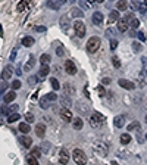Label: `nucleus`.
Masks as SVG:
<instances>
[{
	"mask_svg": "<svg viewBox=\"0 0 147 165\" xmlns=\"http://www.w3.org/2000/svg\"><path fill=\"white\" fill-rule=\"evenodd\" d=\"M72 158L77 165H85L87 164V155L84 153L81 149H74L72 152Z\"/></svg>",
	"mask_w": 147,
	"mask_h": 165,
	"instance_id": "nucleus-1",
	"label": "nucleus"
},
{
	"mask_svg": "<svg viewBox=\"0 0 147 165\" xmlns=\"http://www.w3.org/2000/svg\"><path fill=\"white\" fill-rule=\"evenodd\" d=\"M104 121V118H103V115H100L99 112H94L93 115H91L90 118H88V122H90V125L93 128H97V127H100Z\"/></svg>",
	"mask_w": 147,
	"mask_h": 165,
	"instance_id": "nucleus-2",
	"label": "nucleus"
},
{
	"mask_svg": "<svg viewBox=\"0 0 147 165\" xmlns=\"http://www.w3.org/2000/svg\"><path fill=\"white\" fill-rule=\"evenodd\" d=\"M100 38L99 37H91L90 40H88V43H87V50H88V53H94L99 47H100Z\"/></svg>",
	"mask_w": 147,
	"mask_h": 165,
	"instance_id": "nucleus-3",
	"label": "nucleus"
},
{
	"mask_svg": "<svg viewBox=\"0 0 147 165\" xmlns=\"http://www.w3.org/2000/svg\"><path fill=\"white\" fill-rule=\"evenodd\" d=\"M74 30L78 37H84L85 35V24L82 21H75L74 22Z\"/></svg>",
	"mask_w": 147,
	"mask_h": 165,
	"instance_id": "nucleus-4",
	"label": "nucleus"
},
{
	"mask_svg": "<svg viewBox=\"0 0 147 165\" xmlns=\"http://www.w3.org/2000/svg\"><path fill=\"white\" fill-rule=\"evenodd\" d=\"M124 19H125V21H126V22H128V25H129V27H133L134 30L140 27V21L137 19V18H136V16H134V15H133V13H128V15L125 16Z\"/></svg>",
	"mask_w": 147,
	"mask_h": 165,
	"instance_id": "nucleus-5",
	"label": "nucleus"
},
{
	"mask_svg": "<svg viewBox=\"0 0 147 165\" xmlns=\"http://www.w3.org/2000/svg\"><path fill=\"white\" fill-rule=\"evenodd\" d=\"M60 118H62V121L71 122L72 121V112H71L68 108H62V109H60Z\"/></svg>",
	"mask_w": 147,
	"mask_h": 165,
	"instance_id": "nucleus-6",
	"label": "nucleus"
},
{
	"mask_svg": "<svg viewBox=\"0 0 147 165\" xmlns=\"http://www.w3.org/2000/svg\"><path fill=\"white\" fill-rule=\"evenodd\" d=\"M65 71L68 72L69 75H75L77 74V66H75V64L72 61H66L65 62Z\"/></svg>",
	"mask_w": 147,
	"mask_h": 165,
	"instance_id": "nucleus-7",
	"label": "nucleus"
},
{
	"mask_svg": "<svg viewBox=\"0 0 147 165\" xmlns=\"http://www.w3.org/2000/svg\"><path fill=\"white\" fill-rule=\"evenodd\" d=\"M94 149H96V152H97V153L102 155V156H106V155H107V146H106L104 143H102V142L94 144Z\"/></svg>",
	"mask_w": 147,
	"mask_h": 165,
	"instance_id": "nucleus-8",
	"label": "nucleus"
},
{
	"mask_svg": "<svg viewBox=\"0 0 147 165\" xmlns=\"http://www.w3.org/2000/svg\"><path fill=\"white\" fill-rule=\"evenodd\" d=\"M59 162L62 165H66L69 162V153L65 149H62V150L59 152Z\"/></svg>",
	"mask_w": 147,
	"mask_h": 165,
	"instance_id": "nucleus-9",
	"label": "nucleus"
},
{
	"mask_svg": "<svg viewBox=\"0 0 147 165\" xmlns=\"http://www.w3.org/2000/svg\"><path fill=\"white\" fill-rule=\"evenodd\" d=\"M119 86L122 88H126V90H134V87H136V84L134 83H131V81H128V80H124V78H121L119 81Z\"/></svg>",
	"mask_w": 147,
	"mask_h": 165,
	"instance_id": "nucleus-10",
	"label": "nucleus"
},
{
	"mask_svg": "<svg viewBox=\"0 0 147 165\" xmlns=\"http://www.w3.org/2000/svg\"><path fill=\"white\" fill-rule=\"evenodd\" d=\"M19 143L22 147H31V144H33V140H31V137H27V136H21L19 137Z\"/></svg>",
	"mask_w": 147,
	"mask_h": 165,
	"instance_id": "nucleus-11",
	"label": "nucleus"
},
{
	"mask_svg": "<svg viewBox=\"0 0 147 165\" xmlns=\"http://www.w3.org/2000/svg\"><path fill=\"white\" fill-rule=\"evenodd\" d=\"M93 24H94V25H102L103 24L102 12H94V13H93Z\"/></svg>",
	"mask_w": 147,
	"mask_h": 165,
	"instance_id": "nucleus-12",
	"label": "nucleus"
},
{
	"mask_svg": "<svg viewBox=\"0 0 147 165\" xmlns=\"http://www.w3.org/2000/svg\"><path fill=\"white\" fill-rule=\"evenodd\" d=\"M30 3H31V0H21L19 3H18V12H24L27 11L28 8H30Z\"/></svg>",
	"mask_w": 147,
	"mask_h": 165,
	"instance_id": "nucleus-13",
	"label": "nucleus"
},
{
	"mask_svg": "<svg viewBox=\"0 0 147 165\" xmlns=\"http://www.w3.org/2000/svg\"><path fill=\"white\" fill-rule=\"evenodd\" d=\"M35 134L38 136V137H44V134H46V127L40 122V124H37L35 125Z\"/></svg>",
	"mask_w": 147,
	"mask_h": 165,
	"instance_id": "nucleus-14",
	"label": "nucleus"
},
{
	"mask_svg": "<svg viewBox=\"0 0 147 165\" xmlns=\"http://www.w3.org/2000/svg\"><path fill=\"white\" fill-rule=\"evenodd\" d=\"M113 122H115V125H116L118 128H122L125 124V117L124 115H118V117L113 120Z\"/></svg>",
	"mask_w": 147,
	"mask_h": 165,
	"instance_id": "nucleus-15",
	"label": "nucleus"
},
{
	"mask_svg": "<svg viewBox=\"0 0 147 165\" xmlns=\"http://www.w3.org/2000/svg\"><path fill=\"white\" fill-rule=\"evenodd\" d=\"M12 69H13V68H12L11 65L6 66V68L3 69V72H2V78H3V80H9L12 75Z\"/></svg>",
	"mask_w": 147,
	"mask_h": 165,
	"instance_id": "nucleus-16",
	"label": "nucleus"
},
{
	"mask_svg": "<svg viewBox=\"0 0 147 165\" xmlns=\"http://www.w3.org/2000/svg\"><path fill=\"white\" fill-rule=\"evenodd\" d=\"M118 30H119V31H121V33H125V31H126V30H128V22L125 21L124 18H122V19H119V21H118Z\"/></svg>",
	"mask_w": 147,
	"mask_h": 165,
	"instance_id": "nucleus-17",
	"label": "nucleus"
},
{
	"mask_svg": "<svg viewBox=\"0 0 147 165\" xmlns=\"http://www.w3.org/2000/svg\"><path fill=\"white\" fill-rule=\"evenodd\" d=\"M72 18H82L84 16V13H82V11L81 9H78V8H72L71 9V13H69Z\"/></svg>",
	"mask_w": 147,
	"mask_h": 165,
	"instance_id": "nucleus-18",
	"label": "nucleus"
},
{
	"mask_svg": "<svg viewBox=\"0 0 147 165\" xmlns=\"http://www.w3.org/2000/svg\"><path fill=\"white\" fill-rule=\"evenodd\" d=\"M15 97H16V94H15V91L12 90V91L6 93V94L3 96V100H5V103H11L12 100H15Z\"/></svg>",
	"mask_w": 147,
	"mask_h": 165,
	"instance_id": "nucleus-19",
	"label": "nucleus"
},
{
	"mask_svg": "<svg viewBox=\"0 0 147 165\" xmlns=\"http://www.w3.org/2000/svg\"><path fill=\"white\" fill-rule=\"evenodd\" d=\"M119 21V12L118 11H112L110 13H109V22L110 24H113V22Z\"/></svg>",
	"mask_w": 147,
	"mask_h": 165,
	"instance_id": "nucleus-20",
	"label": "nucleus"
},
{
	"mask_svg": "<svg viewBox=\"0 0 147 165\" xmlns=\"http://www.w3.org/2000/svg\"><path fill=\"white\" fill-rule=\"evenodd\" d=\"M50 72V68H49V65H41V68H40V71H38V77H46L47 74Z\"/></svg>",
	"mask_w": 147,
	"mask_h": 165,
	"instance_id": "nucleus-21",
	"label": "nucleus"
},
{
	"mask_svg": "<svg viewBox=\"0 0 147 165\" xmlns=\"http://www.w3.org/2000/svg\"><path fill=\"white\" fill-rule=\"evenodd\" d=\"M60 5H62V3H60V2H56V0H49V2H47V6H49L50 9H55V11H57V9L60 8Z\"/></svg>",
	"mask_w": 147,
	"mask_h": 165,
	"instance_id": "nucleus-22",
	"label": "nucleus"
},
{
	"mask_svg": "<svg viewBox=\"0 0 147 165\" xmlns=\"http://www.w3.org/2000/svg\"><path fill=\"white\" fill-rule=\"evenodd\" d=\"M140 128H141V127H140V122H138V121L131 122V124L128 125V130H129V131H137V133H140Z\"/></svg>",
	"mask_w": 147,
	"mask_h": 165,
	"instance_id": "nucleus-23",
	"label": "nucleus"
},
{
	"mask_svg": "<svg viewBox=\"0 0 147 165\" xmlns=\"http://www.w3.org/2000/svg\"><path fill=\"white\" fill-rule=\"evenodd\" d=\"M34 44V38L33 37H24L22 38V46H25V47H31Z\"/></svg>",
	"mask_w": 147,
	"mask_h": 165,
	"instance_id": "nucleus-24",
	"label": "nucleus"
},
{
	"mask_svg": "<svg viewBox=\"0 0 147 165\" xmlns=\"http://www.w3.org/2000/svg\"><path fill=\"white\" fill-rule=\"evenodd\" d=\"M30 130H31V128H30V124H28V122H21V124H19V131L21 133L27 134V133H30Z\"/></svg>",
	"mask_w": 147,
	"mask_h": 165,
	"instance_id": "nucleus-25",
	"label": "nucleus"
},
{
	"mask_svg": "<svg viewBox=\"0 0 147 165\" xmlns=\"http://www.w3.org/2000/svg\"><path fill=\"white\" fill-rule=\"evenodd\" d=\"M60 103H62V106H63V108H68V109H69V106L72 105V102H71V99H69L68 96L60 97Z\"/></svg>",
	"mask_w": 147,
	"mask_h": 165,
	"instance_id": "nucleus-26",
	"label": "nucleus"
},
{
	"mask_svg": "<svg viewBox=\"0 0 147 165\" xmlns=\"http://www.w3.org/2000/svg\"><path fill=\"white\" fill-rule=\"evenodd\" d=\"M40 106H41L43 109H47V108L50 106V100H47V97L43 96V97L40 99Z\"/></svg>",
	"mask_w": 147,
	"mask_h": 165,
	"instance_id": "nucleus-27",
	"label": "nucleus"
},
{
	"mask_svg": "<svg viewBox=\"0 0 147 165\" xmlns=\"http://www.w3.org/2000/svg\"><path fill=\"white\" fill-rule=\"evenodd\" d=\"M27 165H38L37 158L33 156V155H28V156H27Z\"/></svg>",
	"mask_w": 147,
	"mask_h": 165,
	"instance_id": "nucleus-28",
	"label": "nucleus"
},
{
	"mask_svg": "<svg viewBox=\"0 0 147 165\" xmlns=\"http://www.w3.org/2000/svg\"><path fill=\"white\" fill-rule=\"evenodd\" d=\"M72 125H74L75 130H81V128H82V120H81V118H75V120L72 121Z\"/></svg>",
	"mask_w": 147,
	"mask_h": 165,
	"instance_id": "nucleus-29",
	"label": "nucleus"
},
{
	"mask_svg": "<svg viewBox=\"0 0 147 165\" xmlns=\"http://www.w3.org/2000/svg\"><path fill=\"white\" fill-rule=\"evenodd\" d=\"M131 142V136L128 134V133H124L122 136H121V143L122 144H128Z\"/></svg>",
	"mask_w": 147,
	"mask_h": 165,
	"instance_id": "nucleus-30",
	"label": "nucleus"
},
{
	"mask_svg": "<svg viewBox=\"0 0 147 165\" xmlns=\"http://www.w3.org/2000/svg\"><path fill=\"white\" fill-rule=\"evenodd\" d=\"M40 62H41V65H49L50 64V56L49 55H41V58H40Z\"/></svg>",
	"mask_w": 147,
	"mask_h": 165,
	"instance_id": "nucleus-31",
	"label": "nucleus"
},
{
	"mask_svg": "<svg viewBox=\"0 0 147 165\" xmlns=\"http://www.w3.org/2000/svg\"><path fill=\"white\" fill-rule=\"evenodd\" d=\"M33 66H34V56L31 55V56H30V61H28V62H27V65H25V71H30Z\"/></svg>",
	"mask_w": 147,
	"mask_h": 165,
	"instance_id": "nucleus-32",
	"label": "nucleus"
},
{
	"mask_svg": "<svg viewBox=\"0 0 147 165\" xmlns=\"http://www.w3.org/2000/svg\"><path fill=\"white\" fill-rule=\"evenodd\" d=\"M116 8H118V11H125L126 9V2L125 0H119L118 5H116Z\"/></svg>",
	"mask_w": 147,
	"mask_h": 165,
	"instance_id": "nucleus-33",
	"label": "nucleus"
},
{
	"mask_svg": "<svg viewBox=\"0 0 147 165\" xmlns=\"http://www.w3.org/2000/svg\"><path fill=\"white\" fill-rule=\"evenodd\" d=\"M21 117H19V114H11L9 115V118H8V122H15V121H18Z\"/></svg>",
	"mask_w": 147,
	"mask_h": 165,
	"instance_id": "nucleus-34",
	"label": "nucleus"
},
{
	"mask_svg": "<svg viewBox=\"0 0 147 165\" xmlns=\"http://www.w3.org/2000/svg\"><path fill=\"white\" fill-rule=\"evenodd\" d=\"M133 50H134L136 53H140V52L143 50V46L140 43H136V41H134V43H133Z\"/></svg>",
	"mask_w": 147,
	"mask_h": 165,
	"instance_id": "nucleus-35",
	"label": "nucleus"
},
{
	"mask_svg": "<svg viewBox=\"0 0 147 165\" xmlns=\"http://www.w3.org/2000/svg\"><path fill=\"white\" fill-rule=\"evenodd\" d=\"M50 84H52L53 90H59V88H60V84H59V81H57L56 78H52V80H50Z\"/></svg>",
	"mask_w": 147,
	"mask_h": 165,
	"instance_id": "nucleus-36",
	"label": "nucleus"
},
{
	"mask_svg": "<svg viewBox=\"0 0 147 165\" xmlns=\"http://www.w3.org/2000/svg\"><path fill=\"white\" fill-rule=\"evenodd\" d=\"M112 64L115 68H121V61H119L118 56H112Z\"/></svg>",
	"mask_w": 147,
	"mask_h": 165,
	"instance_id": "nucleus-37",
	"label": "nucleus"
},
{
	"mask_svg": "<svg viewBox=\"0 0 147 165\" xmlns=\"http://www.w3.org/2000/svg\"><path fill=\"white\" fill-rule=\"evenodd\" d=\"M46 97L50 102H55V100H57V94L56 93H49V94H46Z\"/></svg>",
	"mask_w": 147,
	"mask_h": 165,
	"instance_id": "nucleus-38",
	"label": "nucleus"
},
{
	"mask_svg": "<svg viewBox=\"0 0 147 165\" xmlns=\"http://www.w3.org/2000/svg\"><path fill=\"white\" fill-rule=\"evenodd\" d=\"M19 87H21V81H19V80H15V81L12 83V90L15 91V90H18Z\"/></svg>",
	"mask_w": 147,
	"mask_h": 165,
	"instance_id": "nucleus-39",
	"label": "nucleus"
},
{
	"mask_svg": "<svg viewBox=\"0 0 147 165\" xmlns=\"http://www.w3.org/2000/svg\"><path fill=\"white\" fill-rule=\"evenodd\" d=\"M138 12L146 13L147 12V3H140V6H138Z\"/></svg>",
	"mask_w": 147,
	"mask_h": 165,
	"instance_id": "nucleus-40",
	"label": "nucleus"
},
{
	"mask_svg": "<svg viewBox=\"0 0 147 165\" xmlns=\"http://www.w3.org/2000/svg\"><path fill=\"white\" fill-rule=\"evenodd\" d=\"M37 80H38V77H35V75H33V77H28V84L34 86V84H37Z\"/></svg>",
	"mask_w": 147,
	"mask_h": 165,
	"instance_id": "nucleus-41",
	"label": "nucleus"
},
{
	"mask_svg": "<svg viewBox=\"0 0 147 165\" xmlns=\"http://www.w3.org/2000/svg\"><path fill=\"white\" fill-rule=\"evenodd\" d=\"M25 120H27V122H30V124L34 122V117H33V114H30V112L25 114Z\"/></svg>",
	"mask_w": 147,
	"mask_h": 165,
	"instance_id": "nucleus-42",
	"label": "nucleus"
},
{
	"mask_svg": "<svg viewBox=\"0 0 147 165\" xmlns=\"http://www.w3.org/2000/svg\"><path fill=\"white\" fill-rule=\"evenodd\" d=\"M31 155L35 156V158H38V156H41V152H40V149H38V147H34V149H33V152H31Z\"/></svg>",
	"mask_w": 147,
	"mask_h": 165,
	"instance_id": "nucleus-43",
	"label": "nucleus"
},
{
	"mask_svg": "<svg viewBox=\"0 0 147 165\" xmlns=\"http://www.w3.org/2000/svg\"><path fill=\"white\" fill-rule=\"evenodd\" d=\"M97 91H99V96L102 97V96H104V88H103V86H97Z\"/></svg>",
	"mask_w": 147,
	"mask_h": 165,
	"instance_id": "nucleus-44",
	"label": "nucleus"
},
{
	"mask_svg": "<svg viewBox=\"0 0 147 165\" xmlns=\"http://www.w3.org/2000/svg\"><path fill=\"white\" fill-rule=\"evenodd\" d=\"M116 46H118V41H116L115 38H112V40H110V49L115 50V49H116Z\"/></svg>",
	"mask_w": 147,
	"mask_h": 165,
	"instance_id": "nucleus-45",
	"label": "nucleus"
},
{
	"mask_svg": "<svg viewBox=\"0 0 147 165\" xmlns=\"http://www.w3.org/2000/svg\"><path fill=\"white\" fill-rule=\"evenodd\" d=\"M138 81H140V87H143V86H144V83H146V81H144V75H143V72L140 74V78H138Z\"/></svg>",
	"mask_w": 147,
	"mask_h": 165,
	"instance_id": "nucleus-46",
	"label": "nucleus"
},
{
	"mask_svg": "<svg viewBox=\"0 0 147 165\" xmlns=\"http://www.w3.org/2000/svg\"><path fill=\"white\" fill-rule=\"evenodd\" d=\"M137 37H138L140 41H146V35H144L143 33H137Z\"/></svg>",
	"mask_w": 147,
	"mask_h": 165,
	"instance_id": "nucleus-47",
	"label": "nucleus"
},
{
	"mask_svg": "<svg viewBox=\"0 0 147 165\" xmlns=\"http://www.w3.org/2000/svg\"><path fill=\"white\" fill-rule=\"evenodd\" d=\"M113 34H115V30H113V28H107V30H106V35H107V37H112Z\"/></svg>",
	"mask_w": 147,
	"mask_h": 165,
	"instance_id": "nucleus-48",
	"label": "nucleus"
},
{
	"mask_svg": "<svg viewBox=\"0 0 147 165\" xmlns=\"http://www.w3.org/2000/svg\"><path fill=\"white\" fill-rule=\"evenodd\" d=\"M35 31H38V33H44L46 27H43V25H41V27H35Z\"/></svg>",
	"mask_w": 147,
	"mask_h": 165,
	"instance_id": "nucleus-49",
	"label": "nucleus"
},
{
	"mask_svg": "<svg viewBox=\"0 0 147 165\" xmlns=\"http://www.w3.org/2000/svg\"><path fill=\"white\" fill-rule=\"evenodd\" d=\"M102 83L104 84V86H109V84H110V78H107V77H106V78H103V80H102Z\"/></svg>",
	"mask_w": 147,
	"mask_h": 165,
	"instance_id": "nucleus-50",
	"label": "nucleus"
},
{
	"mask_svg": "<svg viewBox=\"0 0 147 165\" xmlns=\"http://www.w3.org/2000/svg\"><path fill=\"white\" fill-rule=\"evenodd\" d=\"M16 52H18V49H13V50H12V55H11L12 61H15V58H16Z\"/></svg>",
	"mask_w": 147,
	"mask_h": 165,
	"instance_id": "nucleus-51",
	"label": "nucleus"
},
{
	"mask_svg": "<svg viewBox=\"0 0 147 165\" xmlns=\"http://www.w3.org/2000/svg\"><path fill=\"white\" fill-rule=\"evenodd\" d=\"M56 53H57V56H63V49H62V47H57Z\"/></svg>",
	"mask_w": 147,
	"mask_h": 165,
	"instance_id": "nucleus-52",
	"label": "nucleus"
},
{
	"mask_svg": "<svg viewBox=\"0 0 147 165\" xmlns=\"http://www.w3.org/2000/svg\"><path fill=\"white\" fill-rule=\"evenodd\" d=\"M81 5H82V8H88L90 6V3H87L85 0H81Z\"/></svg>",
	"mask_w": 147,
	"mask_h": 165,
	"instance_id": "nucleus-53",
	"label": "nucleus"
},
{
	"mask_svg": "<svg viewBox=\"0 0 147 165\" xmlns=\"http://www.w3.org/2000/svg\"><path fill=\"white\" fill-rule=\"evenodd\" d=\"M15 72H16V75H18V77H19V75H21V74H22V71H21V69H16V71H15Z\"/></svg>",
	"mask_w": 147,
	"mask_h": 165,
	"instance_id": "nucleus-54",
	"label": "nucleus"
},
{
	"mask_svg": "<svg viewBox=\"0 0 147 165\" xmlns=\"http://www.w3.org/2000/svg\"><path fill=\"white\" fill-rule=\"evenodd\" d=\"M129 35H131V37H136L137 34H136V31H131V33H129Z\"/></svg>",
	"mask_w": 147,
	"mask_h": 165,
	"instance_id": "nucleus-55",
	"label": "nucleus"
},
{
	"mask_svg": "<svg viewBox=\"0 0 147 165\" xmlns=\"http://www.w3.org/2000/svg\"><path fill=\"white\" fill-rule=\"evenodd\" d=\"M96 2H97V0H88V3H90V5H93V3H96Z\"/></svg>",
	"mask_w": 147,
	"mask_h": 165,
	"instance_id": "nucleus-56",
	"label": "nucleus"
},
{
	"mask_svg": "<svg viewBox=\"0 0 147 165\" xmlns=\"http://www.w3.org/2000/svg\"><path fill=\"white\" fill-rule=\"evenodd\" d=\"M59 2H60V3H65V2H66V0H59Z\"/></svg>",
	"mask_w": 147,
	"mask_h": 165,
	"instance_id": "nucleus-57",
	"label": "nucleus"
},
{
	"mask_svg": "<svg viewBox=\"0 0 147 165\" xmlns=\"http://www.w3.org/2000/svg\"><path fill=\"white\" fill-rule=\"evenodd\" d=\"M112 165H118V162H115V161H113V162H112Z\"/></svg>",
	"mask_w": 147,
	"mask_h": 165,
	"instance_id": "nucleus-58",
	"label": "nucleus"
},
{
	"mask_svg": "<svg viewBox=\"0 0 147 165\" xmlns=\"http://www.w3.org/2000/svg\"><path fill=\"white\" fill-rule=\"evenodd\" d=\"M97 2H100V3H102V2H104V0H97Z\"/></svg>",
	"mask_w": 147,
	"mask_h": 165,
	"instance_id": "nucleus-59",
	"label": "nucleus"
},
{
	"mask_svg": "<svg viewBox=\"0 0 147 165\" xmlns=\"http://www.w3.org/2000/svg\"><path fill=\"white\" fill-rule=\"evenodd\" d=\"M146 122H147V115H146Z\"/></svg>",
	"mask_w": 147,
	"mask_h": 165,
	"instance_id": "nucleus-60",
	"label": "nucleus"
},
{
	"mask_svg": "<svg viewBox=\"0 0 147 165\" xmlns=\"http://www.w3.org/2000/svg\"><path fill=\"white\" fill-rule=\"evenodd\" d=\"M144 3H147V0H144Z\"/></svg>",
	"mask_w": 147,
	"mask_h": 165,
	"instance_id": "nucleus-61",
	"label": "nucleus"
},
{
	"mask_svg": "<svg viewBox=\"0 0 147 165\" xmlns=\"http://www.w3.org/2000/svg\"><path fill=\"white\" fill-rule=\"evenodd\" d=\"M146 140H147V134H146Z\"/></svg>",
	"mask_w": 147,
	"mask_h": 165,
	"instance_id": "nucleus-62",
	"label": "nucleus"
}]
</instances>
